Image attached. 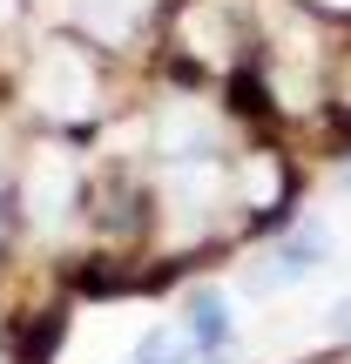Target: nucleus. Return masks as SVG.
I'll return each instance as SVG.
<instances>
[{
  "label": "nucleus",
  "instance_id": "9d476101",
  "mask_svg": "<svg viewBox=\"0 0 351 364\" xmlns=\"http://www.w3.org/2000/svg\"><path fill=\"white\" fill-rule=\"evenodd\" d=\"M331 331H351V297H345V304H331Z\"/></svg>",
  "mask_w": 351,
  "mask_h": 364
},
{
  "label": "nucleus",
  "instance_id": "f8f14e48",
  "mask_svg": "<svg viewBox=\"0 0 351 364\" xmlns=\"http://www.w3.org/2000/svg\"><path fill=\"white\" fill-rule=\"evenodd\" d=\"M331 7H351V0H331Z\"/></svg>",
  "mask_w": 351,
  "mask_h": 364
},
{
  "label": "nucleus",
  "instance_id": "f03ea898",
  "mask_svg": "<svg viewBox=\"0 0 351 364\" xmlns=\"http://www.w3.org/2000/svg\"><path fill=\"white\" fill-rule=\"evenodd\" d=\"M68 196H75V162H68L61 149H41L34 169H27V182H21V209L34 223H54L68 209Z\"/></svg>",
  "mask_w": 351,
  "mask_h": 364
},
{
  "label": "nucleus",
  "instance_id": "20e7f679",
  "mask_svg": "<svg viewBox=\"0 0 351 364\" xmlns=\"http://www.w3.org/2000/svg\"><path fill=\"white\" fill-rule=\"evenodd\" d=\"M162 142H169L176 156L209 149V142H216V115H209L203 102H169V108H162Z\"/></svg>",
  "mask_w": 351,
  "mask_h": 364
},
{
  "label": "nucleus",
  "instance_id": "9b49d317",
  "mask_svg": "<svg viewBox=\"0 0 351 364\" xmlns=\"http://www.w3.org/2000/svg\"><path fill=\"white\" fill-rule=\"evenodd\" d=\"M0 21H14V0H0Z\"/></svg>",
  "mask_w": 351,
  "mask_h": 364
},
{
  "label": "nucleus",
  "instance_id": "ddd939ff",
  "mask_svg": "<svg viewBox=\"0 0 351 364\" xmlns=\"http://www.w3.org/2000/svg\"><path fill=\"white\" fill-rule=\"evenodd\" d=\"M345 189H351V169H345Z\"/></svg>",
  "mask_w": 351,
  "mask_h": 364
},
{
  "label": "nucleus",
  "instance_id": "39448f33",
  "mask_svg": "<svg viewBox=\"0 0 351 364\" xmlns=\"http://www.w3.org/2000/svg\"><path fill=\"white\" fill-rule=\"evenodd\" d=\"M142 7L149 0H81V21H88L102 41H122L135 21H142Z\"/></svg>",
  "mask_w": 351,
  "mask_h": 364
},
{
  "label": "nucleus",
  "instance_id": "7ed1b4c3",
  "mask_svg": "<svg viewBox=\"0 0 351 364\" xmlns=\"http://www.w3.org/2000/svg\"><path fill=\"white\" fill-rule=\"evenodd\" d=\"M216 196H223V169H216V162L182 156L176 169H169V209L182 216V230H196V216H203Z\"/></svg>",
  "mask_w": 351,
  "mask_h": 364
},
{
  "label": "nucleus",
  "instance_id": "6e6552de",
  "mask_svg": "<svg viewBox=\"0 0 351 364\" xmlns=\"http://www.w3.org/2000/svg\"><path fill=\"white\" fill-rule=\"evenodd\" d=\"M243 196H250V203H271V196H277V162L271 156H250L243 162Z\"/></svg>",
  "mask_w": 351,
  "mask_h": 364
},
{
  "label": "nucleus",
  "instance_id": "1a4fd4ad",
  "mask_svg": "<svg viewBox=\"0 0 351 364\" xmlns=\"http://www.w3.org/2000/svg\"><path fill=\"white\" fill-rule=\"evenodd\" d=\"M189 351H182V338H169V331H156V338H142V351H135V364H182Z\"/></svg>",
  "mask_w": 351,
  "mask_h": 364
},
{
  "label": "nucleus",
  "instance_id": "0eeeda50",
  "mask_svg": "<svg viewBox=\"0 0 351 364\" xmlns=\"http://www.w3.org/2000/svg\"><path fill=\"white\" fill-rule=\"evenodd\" d=\"M189 331H196V344H209V351H216V344L230 338V304H223V297H196Z\"/></svg>",
  "mask_w": 351,
  "mask_h": 364
},
{
  "label": "nucleus",
  "instance_id": "f257e3e1",
  "mask_svg": "<svg viewBox=\"0 0 351 364\" xmlns=\"http://www.w3.org/2000/svg\"><path fill=\"white\" fill-rule=\"evenodd\" d=\"M27 102L41 108V115H88L95 108V75H88V61L81 54H68V48H48L34 61V75H27Z\"/></svg>",
  "mask_w": 351,
  "mask_h": 364
},
{
  "label": "nucleus",
  "instance_id": "423d86ee",
  "mask_svg": "<svg viewBox=\"0 0 351 364\" xmlns=\"http://www.w3.org/2000/svg\"><path fill=\"white\" fill-rule=\"evenodd\" d=\"M182 34H189V48L203 54V61H230V34L216 27V14H209V7H189V21H182Z\"/></svg>",
  "mask_w": 351,
  "mask_h": 364
}]
</instances>
